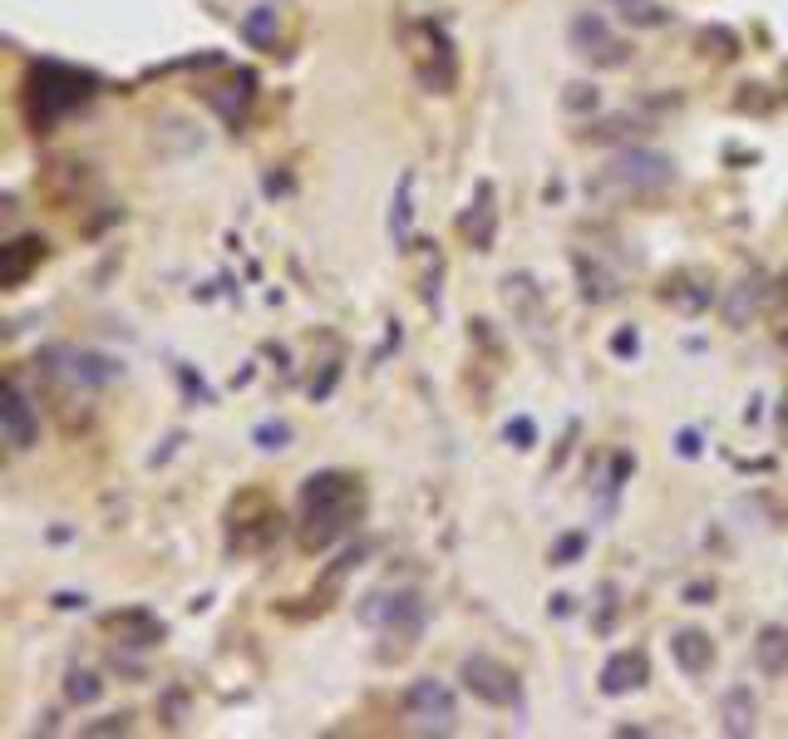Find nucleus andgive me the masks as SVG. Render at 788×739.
<instances>
[{
  "mask_svg": "<svg viewBox=\"0 0 788 739\" xmlns=\"http://www.w3.org/2000/svg\"><path fill=\"white\" fill-rule=\"evenodd\" d=\"M30 84H35L30 89V118H35L39 128H49L55 118H65L69 108H79L89 94H94V79L69 69V65H39Z\"/></svg>",
  "mask_w": 788,
  "mask_h": 739,
  "instance_id": "obj_3",
  "label": "nucleus"
},
{
  "mask_svg": "<svg viewBox=\"0 0 788 739\" xmlns=\"http://www.w3.org/2000/svg\"><path fill=\"white\" fill-rule=\"evenodd\" d=\"M242 35L252 39V45H276V10H252V15L242 20Z\"/></svg>",
  "mask_w": 788,
  "mask_h": 739,
  "instance_id": "obj_20",
  "label": "nucleus"
},
{
  "mask_svg": "<svg viewBox=\"0 0 788 739\" xmlns=\"http://www.w3.org/2000/svg\"><path fill=\"white\" fill-rule=\"evenodd\" d=\"M404 709H409L424 729H439V735H449L453 719H459V709H453V690L443 685V680H433V676L414 680V685L404 690Z\"/></svg>",
  "mask_w": 788,
  "mask_h": 739,
  "instance_id": "obj_6",
  "label": "nucleus"
},
{
  "mask_svg": "<svg viewBox=\"0 0 788 739\" xmlns=\"http://www.w3.org/2000/svg\"><path fill=\"white\" fill-rule=\"evenodd\" d=\"M670 650H675V660H680V670H685V676H705V670L715 666V646H709L705 631H675Z\"/></svg>",
  "mask_w": 788,
  "mask_h": 739,
  "instance_id": "obj_10",
  "label": "nucleus"
},
{
  "mask_svg": "<svg viewBox=\"0 0 788 739\" xmlns=\"http://www.w3.org/2000/svg\"><path fill=\"white\" fill-rule=\"evenodd\" d=\"M124 729H128V715H108L99 725H84V735H124Z\"/></svg>",
  "mask_w": 788,
  "mask_h": 739,
  "instance_id": "obj_22",
  "label": "nucleus"
},
{
  "mask_svg": "<svg viewBox=\"0 0 788 739\" xmlns=\"http://www.w3.org/2000/svg\"><path fill=\"white\" fill-rule=\"evenodd\" d=\"M577 547H581V538H567V542H561V552H557V562H567V557H577Z\"/></svg>",
  "mask_w": 788,
  "mask_h": 739,
  "instance_id": "obj_27",
  "label": "nucleus"
},
{
  "mask_svg": "<svg viewBox=\"0 0 788 739\" xmlns=\"http://www.w3.org/2000/svg\"><path fill=\"white\" fill-rule=\"evenodd\" d=\"M646 685V656L640 650H616V656L601 666V690L606 695H630V690Z\"/></svg>",
  "mask_w": 788,
  "mask_h": 739,
  "instance_id": "obj_9",
  "label": "nucleus"
},
{
  "mask_svg": "<svg viewBox=\"0 0 788 739\" xmlns=\"http://www.w3.org/2000/svg\"><path fill=\"white\" fill-rule=\"evenodd\" d=\"M571 49H577L581 59H591V65H601V69H621L630 59V45L611 35V25L601 15H577L571 20Z\"/></svg>",
  "mask_w": 788,
  "mask_h": 739,
  "instance_id": "obj_5",
  "label": "nucleus"
},
{
  "mask_svg": "<svg viewBox=\"0 0 788 739\" xmlns=\"http://www.w3.org/2000/svg\"><path fill=\"white\" fill-rule=\"evenodd\" d=\"M65 695L74 700V705H94V700L104 695V680H99V676H89V670H69Z\"/></svg>",
  "mask_w": 788,
  "mask_h": 739,
  "instance_id": "obj_19",
  "label": "nucleus"
},
{
  "mask_svg": "<svg viewBox=\"0 0 788 739\" xmlns=\"http://www.w3.org/2000/svg\"><path fill=\"white\" fill-rule=\"evenodd\" d=\"M360 512V488L345 473H311L301 488V542L305 547H325L335 542Z\"/></svg>",
  "mask_w": 788,
  "mask_h": 739,
  "instance_id": "obj_1",
  "label": "nucleus"
},
{
  "mask_svg": "<svg viewBox=\"0 0 788 739\" xmlns=\"http://www.w3.org/2000/svg\"><path fill=\"white\" fill-rule=\"evenodd\" d=\"M754 666L764 676H784L788 670V631L784 626H764L754 640Z\"/></svg>",
  "mask_w": 788,
  "mask_h": 739,
  "instance_id": "obj_14",
  "label": "nucleus"
},
{
  "mask_svg": "<svg viewBox=\"0 0 788 739\" xmlns=\"http://www.w3.org/2000/svg\"><path fill=\"white\" fill-rule=\"evenodd\" d=\"M493 222H498V207H493V187L483 183L478 187V203L463 212V232L473 236V246H478V252H488V246H493Z\"/></svg>",
  "mask_w": 788,
  "mask_h": 739,
  "instance_id": "obj_12",
  "label": "nucleus"
},
{
  "mask_svg": "<svg viewBox=\"0 0 788 739\" xmlns=\"http://www.w3.org/2000/svg\"><path fill=\"white\" fill-rule=\"evenodd\" d=\"M114 631H124L128 646H153V640H163V621H153L148 611H124V616H114Z\"/></svg>",
  "mask_w": 788,
  "mask_h": 739,
  "instance_id": "obj_16",
  "label": "nucleus"
},
{
  "mask_svg": "<svg viewBox=\"0 0 788 739\" xmlns=\"http://www.w3.org/2000/svg\"><path fill=\"white\" fill-rule=\"evenodd\" d=\"M360 621L364 626H380V631H390V636H419L424 631V601L414 597V591H380V597H370L360 607Z\"/></svg>",
  "mask_w": 788,
  "mask_h": 739,
  "instance_id": "obj_4",
  "label": "nucleus"
},
{
  "mask_svg": "<svg viewBox=\"0 0 788 739\" xmlns=\"http://www.w3.org/2000/svg\"><path fill=\"white\" fill-rule=\"evenodd\" d=\"M502 296H508V305L528 321V331H537L542 325V291H537V281L532 276H508L502 281Z\"/></svg>",
  "mask_w": 788,
  "mask_h": 739,
  "instance_id": "obj_13",
  "label": "nucleus"
},
{
  "mask_svg": "<svg viewBox=\"0 0 788 739\" xmlns=\"http://www.w3.org/2000/svg\"><path fill=\"white\" fill-rule=\"evenodd\" d=\"M670 183H675V163H670L665 153H650V148H621V153L611 158L587 187L596 197H616V203H626V197H650V193H660V187H670Z\"/></svg>",
  "mask_w": 788,
  "mask_h": 739,
  "instance_id": "obj_2",
  "label": "nucleus"
},
{
  "mask_svg": "<svg viewBox=\"0 0 788 739\" xmlns=\"http://www.w3.org/2000/svg\"><path fill=\"white\" fill-rule=\"evenodd\" d=\"M512 434H518V449H528V443H532V424H528V419L508 424V439H512Z\"/></svg>",
  "mask_w": 788,
  "mask_h": 739,
  "instance_id": "obj_25",
  "label": "nucleus"
},
{
  "mask_svg": "<svg viewBox=\"0 0 788 739\" xmlns=\"http://www.w3.org/2000/svg\"><path fill=\"white\" fill-rule=\"evenodd\" d=\"M0 424H5V443H10L15 453L35 449V439H39V419H35V404H30V394H25V384H20V380H10V384H5Z\"/></svg>",
  "mask_w": 788,
  "mask_h": 739,
  "instance_id": "obj_8",
  "label": "nucleus"
},
{
  "mask_svg": "<svg viewBox=\"0 0 788 739\" xmlns=\"http://www.w3.org/2000/svg\"><path fill=\"white\" fill-rule=\"evenodd\" d=\"M616 291H621L616 276H606L601 266H587V262H581V296H587V301H611Z\"/></svg>",
  "mask_w": 788,
  "mask_h": 739,
  "instance_id": "obj_18",
  "label": "nucleus"
},
{
  "mask_svg": "<svg viewBox=\"0 0 788 739\" xmlns=\"http://www.w3.org/2000/svg\"><path fill=\"white\" fill-rule=\"evenodd\" d=\"M567 104H571V108H587V104H596V89H591V94H587V84H571Z\"/></svg>",
  "mask_w": 788,
  "mask_h": 739,
  "instance_id": "obj_24",
  "label": "nucleus"
},
{
  "mask_svg": "<svg viewBox=\"0 0 788 739\" xmlns=\"http://www.w3.org/2000/svg\"><path fill=\"white\" fill-rule=\"evenodd\" d=\"M409 187H414V173L399 177V203H394V236L404 242V232H409Z\"/></svg>",
  "mask_w": 788,
  "mask_h": 739,
  "instance_id": "obj_21",
  "label": "nucleus"
},
{
  "mask_svg": "<svg viewBox=\"0 0 788 739\" xmlns=\"http://www.w3.org/2000/svg\"><path fill=\"white\" fill-rule=\"evenodd\" d=\"M286 424H262V429H256V439H262V449H281V439H286Z\"/></svg>",
  "mask_w": 788,
  "mask_h": 739,
  "instance_id": "obj_23",
  "label": "nucleus"
},
{
  "mask_svg": "<svg viewBox=\"0 0 788 739\" xmlns=\"http://www.w3.org/2000/svg\"><path fill=\"white\" fill-rule=\"evenodd\" d=\"M719 719H725V735H754V695L744 685L725 690V705H719Z\"/></svg>",
  "mask_w": 788,
  "mask_h": 739,
  "instance_id": "obj_15",
  "label": "nucleus"
},
{
  "mask_svg": "<svg viewBox=\"0 0 788 739\" xmlns=\"http://www.w3.org/2000/svg\"><path fill=\"white\" fill-rule=\"evenodd\" d=\"M45 256V242L39 236H20V242H10L5 252H0V281L5 286H20L25 281V272Z\"/></svg>",
  "mask_w": 788,
  "mask_h": 739,
  "instance_id": "obj_11",
  "label": "nucleus"
},
{
  "mask_svg": "<svg viewBox=\"0 0 788 739\" xmlns=\"http://www.w3.org/2000/svg\"><path fill=\"white\" fill-rule=\"evenodd\" d=\"M463 685H468L478 700H488V705H518V695H522L518 676L493 656H468L463 660Z\"/></svg>",
  "mask_w": 788,
  "mask_h": 739,
  "instance_id": "obj_7",
  "label": "nucleus"
},
{
  "mask_svg": "<svg viewBox=\"0 0 788 739\" xmlns=\"http://www.w3.org/2000/svg\"><path fill=\"white\" fill-rule=\"evenodd\" d=\"M616 350H621V355L636 350V331H621V335H616Z\"/></svg>",
  "mask_w": 788,
  "mask_h": 739,
  "instance_id": "obj_26",
  "label": "nucleus"
},
{
  "mask_svg": "<svg viewBox=\"0 0 788 739\" xmlns=\"http://www.w3.org/2000/svg\"><path fill=\"white\" fill-rule=\"evenodd\" d=\"M758 276H749V281H739L734 291H729V305H725V315H729V325H744V311L754 315L758 311Z\"/></svg>",
  "mask_w": 788,
  "mask_h": 739,
  "instance_id": "obj_17",
  "label": "nucleus"
}]
</instances>
